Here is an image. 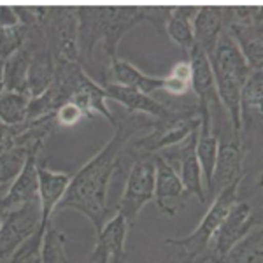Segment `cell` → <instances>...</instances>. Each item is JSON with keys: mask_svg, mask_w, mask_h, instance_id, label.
<instances>
[{"mask_svg": "<svg viewBox=\"0 0 263 263\" xmlns=\"http://www.w3.org/2000/svg\"><path fill=\"white\" fill-rule=\"evenodd\" d=\"M153 118L144 114H114V135L72 176L70 184L54 214L76 211L90 219L95 235L109 219V186L121 167V156L135 135L153 126Z\"/></svg>", "mask_w": 263, "mask_h": 263, "instance_id": "cell-1", "label": "cell"}, {"mask_svg": "<svg viewBox=\"0 0 263 263\" xmlns=\"http://www.w3.org/2000/svg\"><path fill=\"white\" fill-rule=\"evenodd\" d=\"M171 6H76L78 16L79 62L84 67H95V49L102 46L107 65L118 58L123 37L141 23L155 27L165 33V23Z\"/></svg>", "mask_w": 263, "mask_h": 263, "instance_id": "cell-2", "label": "cell"}, {"mask_svg": "<svg viewBox=\"0 0 263 263\" xmlns=\"http://www.w3.org/2000/svg\"><path fill=\"white\" fill-rule=\"evenodd\" d=\"M240 182L242 181L232 182L230 186H227L216 197H213L209 209L205 211L198 227L192 233H188L184 237H168V239L163 240L165 246H171V248L176 249L181 254V260L184 263L205 261L209 258L216 232L219 230L230 207L239 200Z\"/></svg>", "mask_w": 263, "mask_h": 263, "instance_id": "cell-3", "label": "cell"}, {"mask_svg": "<svg viewBox=\"0 0 263 263\" xmlns=\"http://www.w3.org/2000/svg\"><path fill=\"white\" fill-rule=\"evenodd\" d=\"M200 126V109L197 100L186 105H171L167 116L153 121V126L144 137L128 144V149L156 155L190 137Z\"/></svg>", "mask_w": 263, "mask_h": 263, "instance_id": "cell-4", "label": "cell"}, {"mask_svg": "<svg viewBox=\"0 0 263 263\" xmlns=\"http://www.w3.org/2000/svg\"><path fill=\"white\" fill-rule=\"evenodd\" d=\"M253 192L248 197H240L228 211L211 246L209 258H223L235 244H239L248 233L261 228V177L253 184Z\"/></svg>", "mask_w": 263, "mask_h": 263, "instance_id": "cell-5", "label": "cell"}, {"mask_svg": "<svg viewBox=\"0 0 263 263\" xmlns=\"http://www.w3.org/2000/svg\"><path fill=\"white\" fill-rule=\"evenodd\" d=\"M132 160L126 184L116 207V213L125 218L132 228L139 219L141 211L155 197V155L126 149Z\"/></svg>", "mask_w": 263, "mask_h": 263, "instance_id": "cell-6", "label": "cell"}, {"mask_svg": "<svg viewBox=\"0 0 263 263\" xmlns=\"http://www.w3.org/2000/svg\"><path fill=\"white\" fill-rule=\"evenodd\" d=\"M39 23L54 63L79 62L76 6H41Z\"/></svg>", "mask_w": 263, "mask_h": 263, "instance_id": "cell-7", "label": "cell"}, {"mask_svg": "<svg viewBox=\"0 0 263 263\" xmlns=\"http://www.w3.org/2000/svg\"><path fill=\"white\" fill-rule=\"evenodd\" d=\"M224 30L253 70H263V11L258 6L224 7Z\"/></svg>", "mask_w": 263, "mask_h": 263, "instance_id": "cell-8", "label": "cell"}, {"mask_svg": "<svg viewBox=\"0 0 263 263\" xmlns=\"http://www.w3.org/2000/svg\"><path fill=\"white\" fill-rule=\"evenodd\" d=\"M218 139V155L207 197H216L232 182L242 181L248 174V151L240 141V135L228 134L227 137L219 135Z\"/></svg>", "mask_w": 263, "mask_h": 263, "instance_id": "cell-9", "label": "cell"}, {"mask_svg": "<svg viewBox=\"0 0 263 263\" xmlns=\"http://www.w3.org/2000/svg\"><path fill=\"white\" fill-rule=\"evenodd\" d=\"M197 132L198 130H195L186 141H182L181 144H177L174 147H168V149L158 153V155L171 167L176 168L186 193L190 197H197L198 202L205 203L207 202L205 184H203L200 163L197 160Z\"/></svg>", "mask_w": 263, "mask_h": 263, "instance_id": "cell-10", "label": "cell"}, {"mask_svg": "<svg viewBox=\"0 0 263 263\" xmlns=\"http://www.w3.org/2000/svg\"><path fill=\"white\" fill-rule=\"evenodd\" d=\"M41 228L39 198L11 213L2 214L0 227V260L9 258L27 239Z\"/></svg>", "mask_w": 263, "mask_h": 263, "instance_id": "cell-11", "label": "cell"}, {"mask_svg": "<svg viewBox=\"0 0 263 263\" xmlns=\"http://www.w3.org/2000/svg\"><path fill=\"white\" fill-rule=\"evenodd\" d=\"M155 200L160 213H163L168 218H174L179 211L186 207L190 195L186 193L184 186L181 182L179 174L176 168L171 167L162 156L155 155Z\"/></svg>", "mask_w": 263, "mask_h": 263, "instance_id": "cell-12", "label": "cell"}, {"mask_svg": "<svg viewBox=\"0 0 263 263\" xmlns=\"http://www.w3.org/2000/svg\"><path fill=\"white\" fill-rule=\"evenodd\" d=\"M128 223L121 214H114L107 219L102 230L97 233V240L90 254V263H126V237H128Z\"/></svg>", "mask_w": 263, "mask_h": 263, "instance_id": "cell-13", "label": "cell"}, {"mask_svg": "<svg viewBox=\"0 0 263 263\" xmlns=\"http://www.w3.org/2000/svg\"><path fill=\"white\" fill-rule=\"evenodd\" d=\"M37 176H39V202H41V228L46 230L53 221L54 211L62 202L63 195L70 184L72 176L67 172L53 171L48 162L37 163Z\"/></svg>", "mask_w": 263, "mask_h": 263, "instance_id": "cell-14", "label": "cell"}, {"mask_svg": "<svg viewBox=\"0 0 263 263\" xmlns=\"http://www.w3.org/2000/svg\"><path fill=\"white\" fill-rule=\"evenodd\" d=\"M188 62L192 65V90L197 95V102L207 105L211 109V116L213 118L216 114H221L224 109L221 102H219L214 74L207 54L198 46H193L192 53L188 54Z\"/></svg>", "mask_w": 263, "mask_h": 263, "instance_id": "cell-15", "label": "cell"}, {"mask_svg": "<svg viewBox=\"0 0 263 263\" xmlns=\"http://www.w3.org/2000/svg\"><path fill=\"white\" fill-rule=\"evenodd\" d=\"M102 88H104L107 100L118 102L126 109L128 114H144V116L153 118V120H160V118L167 116L168 111H171V105L162 104L155 97L132 90V88H126L123 84L105 83L102 84Z\"/></svg>", "mask_w": 263, "mask_h": 263, "instance_id": "cell-16", "label": "cell"}, {"mask_svg": "<svg viewBox=\"0 0 263 263\" xmlns=\"http://www.w3.org/2000/svg\"><path fill=\"white\" fill-rule=\"evenodd\" d=\"M207 58H209L211 69L230 76L242 86L253 72L248 60L244 58V54L240 53L239 46L235 44V41L232 39L227 30L221 32V35L218 37V42L214 46L213 54Z\"/></svg>", "mask_w": 263, "mask_h": 263, "instance_id": "cell-17", "label": "cell"}, {"mask_svg": "<svg viewBox=\"0 0 263 263\" xmlns=\"http://www.w3.org/2000/svg\"><path fill=\"white\" fill-rule=\"evenodd\" d=\"M37 163L39 156H30L27 165L16 181L11 184L7 193L0 198V213H11L20 207L27 205L39 198V176H37Z\"/></svg>", "mask_w": 263, "mask_h": 263, "instance_id": "cell-18", "label": "cell"}, {"mask_svg": "<svg viewBox=\"0 0 263 263\" xmlns=\"http://www.w3.org/2000/svg\"><path fill=\"white\" fill-rule=\"evenodd\" d=\"M224 30V7L203 6L198 7L197 16L193 18L195 46H198L207 57H211L218 37Z\"/></svg>", "mask_w": 263, "mask_h": 263, "instance_id": "cell-19", "label": "cell"}, {"mask_svg": "<svg viewBox=\"0 0 263 263\" xmlns=\"http://www.w3.org/2000/svg\"><path fill=\"white\" fill-rule=\"evenodd\" d=\"M197 6H171V14L165 23V35L179 46L184 58H188L195 46L193 18L197 16Z\"/></svg>", "mask_w": 263, "mask_h": 263, "instance_id": "cell-20", "label": "cell"}, {"mask_svg": "<svg viewBox=\"0 0 263 263\" xmlns=\"http://www.w3.org/2000/svg\"><path fill=\"white\" fill-rule=\"evenodd\" d=\"M109 83H118L126 88H132V90L151 95V93L162 90L163 79L144 74L130 62L116 58V60L109 63Z\"/></svg>", "mask_w": 263, "mask_h": 263, "instance_id": "cell-21", "label": "cell"}, {"mask_svg": "<svg viewBox=\"0 0 263 263\" xmlns=\"http://www.w3.org/2000/svg\"><path fill=\"white\" fill-rule=\"evenodd\" d=\"M28 70H30V51L23 44V48L16 51L4 63L6 90L28 95Z\"/></svg>", "mask_w": 263, "mask_h": 263, "instance_id": "cell-22", "label": "cell"}, {"mask_svg": "<svg viewBox=\"0 0 263 263\" xmlns=\"http://www.w3.org/2000/svg\"><path fill=\"white\" fill-rule=\"evenodd\" d=\"M223 263H263V230L256 228L221 258Z\"/></svg>", "mask_w": 263, "mask_h": 263, "instance_id": "cell-23", "label": "cell"}, {"mask_svg": "<svg viewBox=\"0 0 263 263\" xmlns=\"http://www.w3.org/2000/svg\"><path fill=\"white\" fill-rule=\"evenodd\" d=\"M30 95L4 90L0 93V121L9 126L23 125L28 116Z\"/></svg>", "mask_w": 263, "mask_h": 263, "instance_id": "cell-24", "label": "cell"}, {"mask_svg": "<svg viewBox=\"0 0 263 263\" xmlns=\"http://www.w3.org/2000/svg\"><path fill=\"white\" fill-rule=\"evenodd\" d=\"M41 263H72L67 254V235L53 223L48 224L41 246Z\"/></svg>", "mask_w": 263, "mask_h": 263, "instance_id": "cell-25", "label": "cell"}, {"mask_svg": "<svg viewBox=\"0 0 263 263\" xmlns=\"http://www.w3.org/2000/svg\"><path fill=\"white\" fill-rule=\"evenodd\" d=\"M162 79V91L172 97L188 95L190 90H192V65H190L188 58L174 63L168 74Z\"/></svg>", "mask_w": 263, "mask_h": 263, "instance_id": "cell-26", "label": "cell"}, {"mask_svg": "<svg viewBox=\"0 0 263 263\" xmlns=\"http://www.w3.org/2000/svg\"><path fill=\"white\" fill-rule=\"evenodd\" d=\"M25 39H27V28L23 25L0 28V60L6 62L16 51L23 48Z\"/></svg>", "mask_w": 263, "mask_h": 263, "instance_id": "cell-27", "label": "cell"}, {"mask_svg": "<svg viewBox=\"0 0 263 263\" xmlns=\"http://www.w3.org/2000/svg\"><path fill=\"white\" fill-rule=\"evenodd\" d=\"M86 120L81 109L78 107L72 102H67L63 104L57 112H54V121H57V126H74L78 125L79 121Z\"/></svg>", "mask_w": 263, "mask_h": 263, "instance_id": "cell-28", "label": "cell"}, {"mask_svg": "<svg viewBox=\"0 0 263 263\" xmlns=\"http://www.w3.org/2000/svg\"><path fill=\"white\" fill-rule=\"evenodd\" d=\"M25 123L23 125H16V126H9L6 123L0 121V153H4L6 149H9L11 146H14L18 135L23 132Z\"/></svg>", "mask_w": 263, "mask_h": 263, "instance_id": "cell-29", "label": "cell"}, {"mask_svg": "<svg viewBox=\"0 0 263 263\" xmlns=\"http://www.w3.org/2000/svg\"><path fill=\"white\" fill-rule=\"evenodd\" d=\"M20 23V18L14 11V6H0V28L16 27Z\"/></svg>", "mask_w": 263, "mask_h": 263, "instance_id": "cell-30", "label": "cell"}, {"mask_svg": "<svg viewBox=\"0 0 263 263\" xmlns=\"http://www.w3.org/2000/svg\"><path fill=\"white\" fill-rule=\"evenodd\" d=\"M4 60H0V93L6 90V83H4Z\"/></svg>", "mask_w": 263, "mask_h": 263, "instance_id": "cell-31", "label": "cell"}, {"mask_svg": "<svg viewBox=\"0 0 263 263\" xmlns=\"http://www.w3.org/2000/svg\"><path fill=\"white\" fill-rule=\"evenodd\" d=\"M202 263H223V260L221 258H207V260Z\"/></svg>", "mask_w": 263, "mask_h": 263, "instance_id": "cell-32", "label": "cell"}, {"mask_svg": "<svg viewBox=\"0 0 263 263\" xmlns=\"http://www.w3.org/2000/svg\"><path fill=\"white\" fill-rule=\"evenodd\" d=\"M0 227H2V213H0Z\"/></svg>", "mask_w": 263, "mask_h": 263, "instance_id": "cell-33", "label": "cell"}]
</instances>
